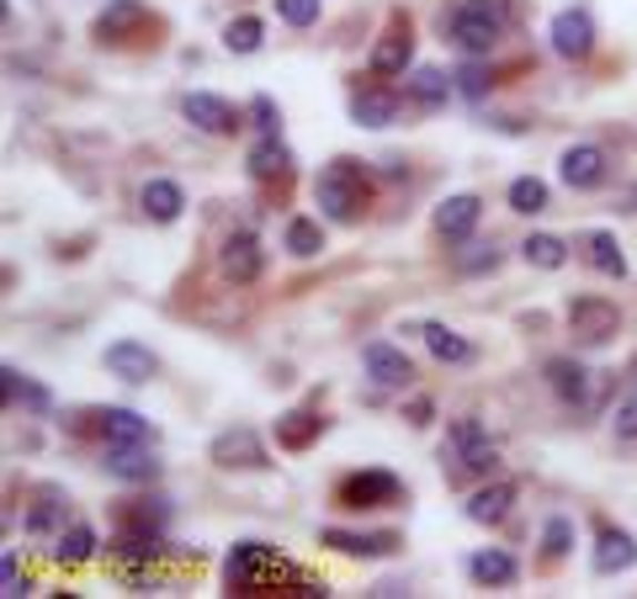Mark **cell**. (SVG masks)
<instances>
[{"label": "cell", "instance_id": "obj_1", "mask_svg": "<svg viewBox=\"0 0 637 599\" xmlns=\"http://www.w3.org/2000/svg\"><path fill=\"white\" fill-rule=\"evenodd\" d=\"M223 583H229V595H324V583H314L297 562L276 557L266 541H240L229 551L223 557Z\"/></svg>", "mask_w": 637, "mask_h": 599}, {"label": "cell", "instance_id": "obj_2", "mask_svg": "<svg viewBox=\"0 0 637 599\" xmlns=\"http://www.w3.org/2000/svg\"><path fill=\"white\" fill-rule=\"evenodd\" d=\"M314 196L330 223H356L362 207H367V175H362L356 160H330V165L318 170Z\"/></svg>", "mask_w": 637, "mask_h": 599}, {"label": "cell", "instance_id": "obj_3", "mask_svg": "<svg viewBox=\"0 0 637 599\" xmlns=\"http://www.w3.org/2000/svg\"><path fill=\"white\" fill-rule=\"evenodd\" d=\"M505 22L510 17H499L494 6L467 0V6H457V17H452V38L463 43V53H489L499 43V32H505Z\"/></svg>", "mask_w": 637, "mask_h": 599}, {"label": "cell", "instance_id": "obj_4", "mask_svg": "<svg viewBox=\"0 0 637 599\" xmlns=\"http://www.w3.org/2000/svg\"><path fill=\"white\" fill-rule=\"evenodd\" d=\"M335 499L345 509H383V504H398V478H393L388 467H362V473L341 478Z\"/></svg>", "mask_w": 637, "mask_h": 599}, {"label": "cell", "instance_id": "obj_5", "mask_svg": "<svg viewBox=\"0 0 637 599\" xmlns=\"http://www.w3.org/2000/svg\"><path fill=\"white\" fill-rule=\"evenodd\" d=\"M616 324H621V313H616V303H606V297H574V303H568V329L579 339H589V345L611 339Z\"/></svg>", "mask_w": 637, "mask_h": 599}, {"label": "cell", "instance_id": "obj_6", "mask_svg": "<svg viewBox=\"0 0 637 599\" xmlns=\"http://www.w3.org/2000/svg\"><path fill=\"white\" fill-rule=\"evenodd\" d=\"M149 27L144 0H107V11L97 17V43H128Z\"/></svg>", "mask_w": 637, "mask_h": 599}, {"label": "cell", "instance_id": "obj_7", "mask_svg": "<svg viewBox=\"0 0 637 599\" xmlns=\"http://www.w3.org/2000/svg\"><path fill=\"white\" fill-rule=\"evenodd\" d=\"M558 175H564V186H574V192H589V186H600V181H606V149H600V144H574V149H564V160H558Z\"/></svg>", "mask_w": 637, "mask_h": 599}, {"label": "cell", "instance_id": "obj_8", "mask_svg": "<svg viewBox=\"0 0 637 599\" xmlns=\"http://www.w3.org/2000/svg\"><path fill=\"white\" fill-rule=\"evenodd\" d=\"M595 49V22H589V11H558L553 17V53H564V59H589Z\"/></svg>", "mask_w": 637, "mask_h": 599}, {"label": "cell", "instance_id": "obj_9", "mask_svg": "<svg viewBox=\"0 0 637 599\" xmlns=\"http://www.w3.org/2000/svg\"><path fill=\"white\" fill-rule=\"evenodd\" d=\"M107 372L139 387V383H149V377L160 372V361H154V351L139 345V339H118V345H107Z\"/></svg>", "mask_w": 637, "mask_h": 599}, {"label": "cell", "instance_id": "obj_10", "mask_svg": "<svg viewBox=\"0 0 637 599\" xmlns=\"http://www.w3.org/2000/svg\"><path fill=\"white\" fill-rule=\"evenodd\" d=\"M181 112H186V122H192V128H202V133H219V139L240 128V112H234L229 101L208 97V91H192V97L181 101Z\"/></svg>", "mask_w": 637, "mask_h": 599}, {"label": "cell", "instance_id": "obj_11", "mask_svg": "<svg viewBox=\"0 0 637 599\" xmlns=\"http://www.w3.org/2000/svg\"><path fill=\"white\" fill-rule=\"evenodd\" d=\"M362 361H367V377L377 387H404L415 372H410V356L398 351V345H388V339H372L367 351H362Z\"/></svg>", "mask_w": 637, "mask_h": 599}, {"label": "cell", "instance_id": "obj_12", "mask_svg": "<svg viewBox=\"0 0 637 599\" xmlns=\"http://www.w3.org/2000/svg\"><path fill=\"white\" fill-rule=\"evenodd\" d=\"M97 430H101V440H107V446H144V440H154L149 419H139L133 408H101Z\"/></svg>", "mask_w": 637, "mask_h": 599}, {"label": "cell", "instance_id": "obj_13", "mask_svg": "<svg viewBox=\"0 0 637 599\" xmlns=\"http://www.w3.org/2000/svg\"><path fill=\"white\" fill-rule=\"evenodd\" d=\"M219 271L229 276V282H234V287L255 282V276H261V244H255V234H234V240L223 244Z\"/></svg>", "mask_w": 637, "mask_h": 599}, {"label": "cell", "instance_id": "obj_14", "mask_svg": "<svg viewBox=\"0 0 637 599\" xmlns=\"http://www.w3.org/2000/svg\"><path fill=\"white\" fill-rule=\"evenodd\" d=\"M452 440L463 446V461H457L463 473H489L494 461H499V451L489 446V435H484L478 419H457V425H452Z\"/></svg>", "mask_w": 637, "mask_h": 599}, {"label": "cell", "instance_id": "obj_15", "mask_svg": "<svg viewBox=\"0 0 637 599\" xmlns=\"http://www.w3.org/2000/svg\"><path fill=\"white\" fill-rule=\"evenodd\" d=\"M213 461L219 467H266V446L255 440V430H223L213 440Z\"/></svg>", "mask_w": 637, "mask_h": 599}, {"label": "cell", "instance_id": "obj_16", "mask_svg": "<svg viewBox=\"0 0 637 599\" xmlns=\"http://www.w3.org/2000/svg\"><path fill=\"white\" fill-rule=\"evenodd\" d=\"M478 213H484V202H478L473 192L446 196L442 207H436V234H442V240H467L473 223H478Z\"/></svg>", "mask_w": 637, "mask_h": 599}, {"label": "cell", "instance_id": "obj_17", "mask_svg": "<svg viewBox=\"0 0 637 599\" xmlns=\"http://www.w3.org/2000/svg\"><path fill=\"white\" fill-rule=\"evenodd\" d=\"M107 473L123 483H149L160 473V461L149 456V440L144 446H107Z\"/></svg>", "mask_w": 637, "mask_h": 599}, {"label": "cell", "instance_id": "obj_18", "mask_svg": "<svg viewBox=\"0 0 637 599\" xmlns=\"http://www.w3.org/2000/svg\"><path fill=\"white\" fill-rule=\"evenodd\" d=\"M510 504H515V483H489V488H478V494L467 499V520L499 526V520L510 515Z\"/></svg>", "mask_w": 637, "mask_h": 599}, {"label": "cell", "instance_id": "obj_19", "mask_svg": "<svg viewBox=\"0 0 637 599\" xmlns=\"http://www.w3.org/2000/svg\"><path fill=\"white\" fill-rule=\"evenodd\" d=\"M637 562V541L627 530H600V541H595V568L600 573H627Z\"/></svg>", "mask_w": 637, "mask_h": 599}, {"label": "cell", "instance_id": "obj_20", "mask_svg": "<svg viewBox=\"0 0 637 599\" xmlns=\"http://www.w3.org/2000/svg\"><path fill=\"white\" fill-rule=\"evenodd\" d=\"M287 170H293L287 144H282L276 133H261V144L250 149V175H255V181H276V175H287Z\"/></svg>", "mask_w": 637, "mask_h": 599}, {"label": "cell", "instance_id": "obj_21", "mask_svg": "<svg viewBox=\"0 0 637 599\" xmlns=\"http://www.w3.org/2000/svg\"><path fill=\"white\" fill-rule=\"evenodd\" d=\"M410 59H415V38H410V27H393L388 38L372 49V74H398Z\"/></svg>", "mask_w": 637, "mask_h": 599}, {"label": "cell", "instance_id": "obj_22", "mask_svg": "<svg viewBox=\"0 0 637 599\" xmlns=\"http://www.w3.org/2000/svg\"><path fill=\"white\" fill-rule=\"evenodd\" d=\"M324 547L345 551V557H383V551L398 547L393 530H377V536H351V530H324Z\"/></svg>", "mask_w": 637, "mask_h": 599}, {"label": "cell", "instance_id": "obj_23", "mask_svg": "<svg viewBox=\"0 0 637 599\" xmlns=\"http://www.w3.org/2000/svg\"><path fill=\"white\" fill-rule=\"evenodd\" d=\"M139 202H144V213L154 217V223H175V217H181V207H186V196H181V186H175V181H144Z\"/></svg>", "mask_w": 637, "mask_h": 599}, {"label": "cell", "instance_id": "obj_24", "mask_svg": "<svg viewBox=\"0 0 637 599\" xmlns=\"http://www.w3.org/2000/svg\"><path fill=\"white\" fill-rule=\"evenodd\" d=\"M547 383H553V393L564 404H585L589 398V372L579 361H547Z\"/></svg>", "mask_w": 637, "mask_h": 599}, {"label": "cell", "instance_id": "obj_25", "mask_svg": "<svg viewBox=\"0 0 637 599\" xmlns=\"http://www.w3.org/2000/svg\"><path fill=\"white\" fill-rule=\"evenodd\" d=\"M318 430H324V419H318V414H309V408H293V414H282V419H276V446L303 451V446H309Z\"/></svg>", "mask_w": 637, "mask_h": 599}, {"label": "cell", "instance_id": "obj_26", "mask_svg": "<svg viewBox=\"0 0 637 599\" xmlns=\"http://www.w3.org/2000/svg\"><path fill=\"white\" fill-rule=\"evenodd\" d=\"M351 118L362 122V128H388V122L398 118V101H393L388 91H356V97H351Z\"/></svg>", "mask_w": 637, "mask_h": 599}, {"label": "cell", "instance_id": "obj_27", "mask_svg": "<svg viewBox=\"0 0 637 599\" xmlns=\"http://www.w3.org/2000/svg\"><path fill=\"white\" fill-rule=\"evenodd\" d=\"M419 335H425V351H431L436 361H452V366L473 361V345H467V339L457 335V329H446V324H425Z\"/></svg>", "mask_w": 637, "mask_h": 599}, {"label": "cell", "instance_id": "obj_28", "mask_svg": "<svg viewBox=\"0 0 637 599\" xmlns=\"http://www.w3.org/2000/svg\"><path fill=\"white\" fill-rule=\"evenodd\" d=\"M467 573L499 589V583H515V557L510 551H478V557H467Z\"/></svg>", "mask_w": 637, "mask_h": 599}, {"label": "cell", "instance_id": "obj_29", "mask_svg": "<svg viewBox=\"0 0 637 599\" xmlns=\"http://www.w3.org/2000/svg\"><path fill=\"white\" fill-rule=\"evenodd\" d=\"M520 255L532 265H542V271H558V265L568 261V244L558 240V234H532V240L520 244Z\"/></svg>", "mask_w": 637, "mask_h": 599}, {"label": "cell", "instance_id": "obj_30", "mask_svg": "<svg viewBox=\"0 0 637 599\" xmlns=\"http://www.w3.org/2000/svg\"><path fill=\"white\" fill-rule=\"evenodd\" d=\"M91 551H97V530L91 526L59 530V541H53V557H59V562H85Z\"/></svg>", "mask_w": 637, "mask_h": 599}, {"label": "cell", "instance_id": "obj_31", "mask_svg": "<svg viewBox=\"0 0 637 599\" xmlns=\"http://www.w3.org/2000/svg\"><path fill=\"white\" fill-rule=\"evenodd\" d=\"M0 383H6V398H11V404H27V408H38V414L49 408V387L27 383L17 366H6V372H0Z\"/></svg>", "mask_w": 637, "mask_h": 599}, {"label": "cell", "instance_id": "obj_32", "mask_svg": "<svg viewBox=\"0 0 637 599\" xmlns=\"http://www.w3.org/2000/svg\"><path fill=\"white\" fill-rule=\"evenodd\" d=\"M261 43H266L261 17H240V22H229V32H223V49H229V53H255Z\"/></svg>", "mask_w": 637, "mask_h": 599}, {"label": "cell", "instance_id": "obj_33", "mask_svg": "<svg viewBox=\"0 0 637 599\" xmlns=\"http://www.w3.org/2000/svg\"><path fill=\"white\" fill-rule=\"evenodd\" d=\"M589 265H595L600 276H627V261H621V250H616V234H589Z\"/></svg>", "mask_w": 637, "mask_h": 599}, {"label": "cell", "instance_id": "obj_34", "mask_svg": "<svg viewBox=\"0 0 637 599\" xmlns=\"http://www.w3.org/2000/svg\"><path fill=\"white\" fill-rule=\"evenodd\" d=\"M410 91H415L419 106H431V112H436V106H442V101L452 97V80H446L442 70H415V80H410Z\"/></svg>", "mask_w": 637, "mask_h": 599}, {"label": "cell", "instance_id": "obj_35", "mask_svg": "<svg viewBox=\"0 0 637 599\" xmlns=\"http://www.w3.org/2000/svg\"><path fill=\"white\" fill-rule=\"evenodd\" d=\"M287 250H293L297 261H309V255L324 250V234H318L314 217H293V223H287Z\"/></svg>", "mask_w": 637, "mask_h": 599}, {"label": "cell", "instance_id": "obj_36", "mask_svg": "<svg viewBox=\"0 0 637 599\" xmlns=\"http://www.w3.org/2000/svg\"><path fill=\"white\" fill-rule=\"evenodd\" d=\"M510 207H515V213H542V207H547V186H542L537 175L510 181Z\"/></svg>", "mask_w": 637, "mask_h": 599}, {"label": "cell", "instance_id": "obj_37", "mask_svg": "<svg viewBox=\"0 0 637 599\" xmlns=\"http://www.w3.org/2000/svg\"><path fill=\"white\" fill-rule=\"evenodd\" d=\"M542 547H547V557H564L568 547H574V520H547V530H542Z\"/></svg>", "mask_w": 637, "mask_h": 599}, {"label": "cell", "instance_id": "obj_38", "mask_svg": "<svg viewBox=\"0 0 637 599\" xmlns=\"http://www.w3.org/2000/svg\"><path fill=\"white\" fill-rule=\"evenodd\" d=\"M276 17L287 27H309L318 22V0H276Z\"/></svg>", "mask_w": 637, "mask_h": 599}, {"label": "cell", "instance_id": "obj_39", "mask_svg": "<svg viewBox=\"0 0 637 599\" xmlns=\"http://www.w3.org/2000/svg\"><path fill=\"white\" fill-rule=\"evenodd\" d=\"M0 595H6V599H22L27 595V578L17 573V551H6V557H0Z\"/></svg>", "mask_w": 637, "mask_h": 599}, {"label": "cell", "instance_id": "obj_40", "mask_svg": "<svg viewBox=\"0 0 637 599\" xmlns=\"http://www.w3.org/2000/svg\"><path fill=\"white\" fill-rule=\"evenodd\" d=\"M611 425H616V440H637V393H633V398H627L621 408H616Z\"/></svg>", "mask_w": 637, "mask_h": 599}, {"label": "cell", "instance_id": "obj_41", "mask_svg": "<svg viewBox=\"0 0 637 599\" xmlns=\"http://www.w3.org/2000/svg\"><path fill=\"white\" fill-rule=\"evenodd\" d=\"M250 118H255V128H261V133H276V106H271V97L250 101Z\"/></svg>", "mask_w": 637, "mask_h": 599}, {"label": "cell", "instance_id": "obj_42", "mask_svg": "<svg viewBox=\"0 0 637 599\" xmlns=\"http://www.w3.org/2000/svg\"><path fill=\"white\" fill-rule=\"evenodd\" d=\"M457 85H463V97H473V101L484 97V74L473 70V64H467V70H463V74H457Z\"/></svg>", "mask_w": 637, "mask_h": 599}]
</instances>
